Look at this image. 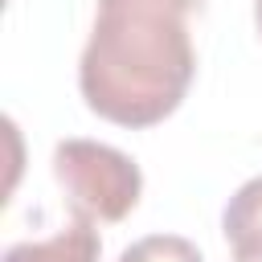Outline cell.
Returning <instances> with one entry per match:
<instances>
[{
    "instance_id": "obj_1",
    "label": "cell",
    "mask_w": 262,
    "mask_h": 262,
    "mask_svg": "<svg viewBox=\"0 0 262 262\" xmlns=\"http://www.w3.org/2000/svg\"><path fill=\"white\" fill-rule=\"evenodd\" d=\"M201 0H98L78 57L86 106L115 127H156L188 94L196 49L188 16Z\"/></svg>"
},
{
    "instance_id": "obj_2",
    "label": "cell",
    "mask_w": 262,
    "mask_h": 262,
    "mask_svg": "<svg viewBox=\"0 0 262 262\" xmlns=\"http://www.w3.org/2000/svg\"><path fill=\"white\" fill-rule=\"evenodd\" d=\"M53 180L66 192L70 213L90 225L123 221L143 192L139 164L98 139H61L53 147Z\"/></svg>"
},
{
    "instance_id": "obj_3",
    "label": "cell",
    "mask_w": 262,
    "mask_h": 262,
    "mask_svg": "<svg viewBox=\"0 0 262 262\" xmlns=\"http://www.w3.org/2000/svg\"><path fill=\"white\" fill-rule=\"evenodd\" d=\"M102 254V242H98V229L82 217H74L66 229L41 237V242H16L4 250L0 262H98Z\"/></svg>"
},
{
    "instance_id": "obj_4",
    "label": "cell",
    "mask_w": 262,
    "mask_h": 262,
    "mask_svg": "<svg viewBox=\"0 0 262 262\" xmlns=\"http://www.w3.org/2000/svg\"><path fill=\"white\" fill-rule=\"evenodd\" d=\"M221 233L233 250V262H262V176L246 180L225 213H221Z\"/></svg>"
},
{
    "instance_id": "obj_5",
    "label": "cell",
    "mask_w": 262,
    "mask_h": 262,
    "mask_svg": "<svg viewBox=\"0 0 262 262\" xmlns=\"http://www.w3.org/2000/svg\"><path fill=\"white\" fill-rule=\"evenodd\" d=\"M119 262H205V258H201V250H196L188 237H180V233H147V237L131 242V246L119 254Z\"/></svg>"
},
{
    "instance_id": "obj_6",
    "label": "cell",
    "mask_w": 262,
    "mask_h": 262,
    "mask_svg": "<svg viewBox=\"0 0 262 262\" xmlns=\"http://www.w3.org/2000/svg\"><path fill=\"white\" fill-rule=\"evenodd\" d=\"M254 20H258V33H262V0H254Z\"/></svg>"
}]
</instances>
